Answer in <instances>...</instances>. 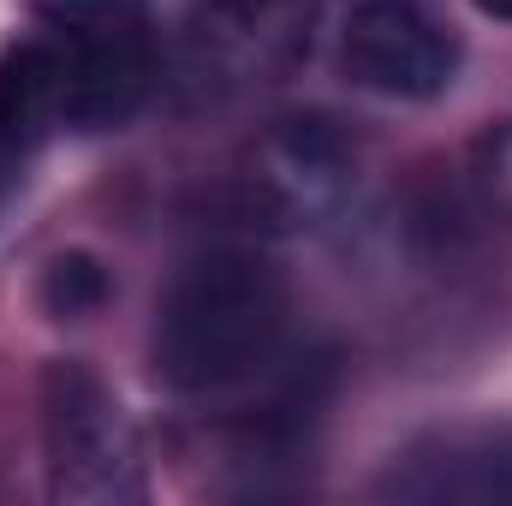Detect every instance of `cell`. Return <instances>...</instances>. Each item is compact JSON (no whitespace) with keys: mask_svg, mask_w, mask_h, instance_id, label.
I'll list each match as a JSON object with an SVG mask.
<instances>
[{"mask_svg":"<svg viewBox=\"0 0 512 506\" xmlns=\"http://www.w3.org/2000/svg\"><path fill=\"white\" fill-rule=\"evenodd\" d=\"M42 447H48V489L72 506H126L143 501V447L114 387L60 358L42 376Z\"/></svg>","mask_w":512,"mask_h":506,"instance_id":"cell-3","label":"cell"},{"mask_svg":"<svg viewBox=\"0 0 512 506\" xmlns=\"http://www.w3.org/2000/svg\"><path fill=\"white\" fill-rule=\"evenodd\" d=\"M60 60L66 131H114L155 90V18L143 0H42Z\"/></svg>","mask_w":512,"mask_h":506,"instance_id":"cell-2","label":"cell"},{"mask_svg":"<svg viewBox=\"0 0 512 506\" xmlns=\"http://www.w3.org/2000/svg\"><path fill=\"white\" fill-rule=\"evenodd\" d=\"M36 298H42V310H48L54 322H84V316H96V310L114 298V280H108V268L90 251H60L42 268Z\"/></svg>","mask_w":512,"mask_h":506,"instance_id":"cell-8","label":"cell"},{"mask_svg":"<svg viewBox=\"0 0 512 506\" xmlns=\"http://www.w3.org/2000/svg\"><path fill=\"white\" fill-rule=\"evenodd\" d=\"M12 185H18V155H12V149H0V209H6Z\"/></svg>","mask_w":512,"mask_h":506,"instance_id":"cell-10","label":"cell"},{"mask_svg":"<svg viewBox=\"0 0 512 506\" xmlns=\"http://www.w3.org/2000/svg\"><path fill=\"white\" fill-rule=\"evenodd\" d=\"M477 6H483L489 18H512V0H477Z\"/></svg>","mask_w":512,"mask_h":506,"instance_id":"cell-11","label":"cell"},{"mask_svg":"<svg viewBox=\"0 0 512 506\" xmlns=\"http://www.w3.org/2000/svg\"><path fill=\"white\" fill-rule=\"evenodd\" d=\"M191 42L197 66L233 84L286 72L310 42V0H203Z\"/></svg>","mask_w":512,"mask_h":506,"instance_id":"cell-6","label":"cell"},{"mask_svg":"<svg viewBox=\"0 0 512 506\" xmlns=\"http://www.w3.org/2000/svg\"><path fill=\"white\" fill-rule=\"evenodd\" d=\"M477 173H483V191L512 215V126L495 131V137L483 143V167H477Z\"/></svg>","mask_w":512,"mask_h":506,"instance_id":"cell-9","label":"cell"},{"mask_svg":"<svg viewBox=\"0 0 512 506\" xmlns=\"http://www.w3.org/2000/svg\"><path fill=\"white\" fill-rule=\"evenodd\" d=\"M340 60L352 84L393 96V102H429L459 72L453 30L423 0H358L346 18Z\"/></svg>","mask_w":512,"mask_h":506,"instance_id":"cell-4","label":"cell"},{"mask_svg":"<svg viewBox=\"0 0 512 506\" xmlns=\"http://www.w3.org/2000/svg\"><path fill=\"white\" fill-rule=\"evenodd\" d=\"M352 179H358L352 137L322 114H310V120L298 114V120H280L256 143L245 197L274 227H298V221H316V215L340 209Z\"/></svg>","mask_w":512,"mask_h":506,"instance_id":"cell-5","label":"cell"},{"mask_svg":"<svg viewBox=\"0 0 512 506\" xmlns=\"http://www.w3.org/2000/svg\"><path fill=\"white\" fill-rule=\"evenodd\" d=\"M54 131H66V96H60V60L48 48V36H24L0 48V149H12L18 161L48 143Z\"/></svg>","mask_w":512,"mask_h":506,"instance_id":"cell-7","label":"cell"},{"mask_svg":"<svg viewBox=\"0 0 512 506\" xmlns=\"http://www.w3.org/2000/svg\"><path fill=\"white\" fill-rule=\"evenodd\" d=\"M286 334L292 298L274 262L239 245H215L167 280L155 304L149 364L173 393H239L286 364Z\"/></svg>","mask_w":512,"mask_h":506,"instance_id":"cell-1","label":"cell"}]
</instances>
